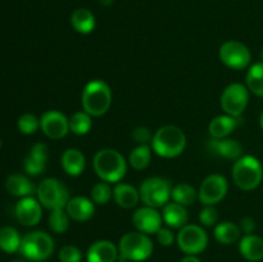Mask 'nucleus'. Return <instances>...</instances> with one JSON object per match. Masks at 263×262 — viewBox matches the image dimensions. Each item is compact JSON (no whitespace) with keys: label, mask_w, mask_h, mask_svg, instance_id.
I'll return each mask as SVG.
<instances>
[{"label":"nucleus","mask_w":263,"mask_h":262,"mask_svg":"<svg viewBox=\"0 0 263 262\" xmlns=\"http://www.w3.org/2000/svg\"><path fill=\"white\" fill-rule=\"evenodd\" d=\"M94 171L105 182H120L127 172L125 157L116 149H102L94 156Z\"/></svg>","instance_id":"1"},{"label":"nucleus","mask_w":263,"mask_h":262,"mask_svg":"<svg viewBox=\"0 0 263 262\" xmlns=\"http://www.w3.org/2000/svg\"><path fill=\"white\" fill-rule=\"evenodd\" d=\"M152 148L163 158H175L186 148V136L181 128L167 125L158 128L152 139Z\"/></svg>","instance_id":"2"},{"label":"nucleus","mask_w":263,"mask_h":262,"mask_svg":"<svg viewBox=\"0 0 263 262\" xmlns=\"http://www.w3.org/2000/svg\"><path fill=\"white\" fill-rule=\"evenodd\" d=\"M81 103L85 112L91 117H100L107 113L112 104V90L107 82L92 80L82 91Z\"/></svg>","instance_id":"3"},{"label":"nucleus","mask_w":263,"mask_h":262,"mask_svg":"<svg viewBox=\"0 0 263 262\" xmlns=\"http://www.w3.org/2000/svg\"><path fill=\"white\" fill-rule=\"evenodd\" d=\"M263 179L261 162L253 156H241L233 166V180L241 190H254L259 186Z\"/></svg>","instance_id":"4"},{"label":"nucleus","mask_w":263,"mask_h":262,"mask_svg":"<svg viewBox=\"0 0 263 262\" xmlns=\"http://www.w3.org/2000/svg\"><path fill=\"white\" fill-rule=\"evenodd\" d=\"M153 241L146 234L140 231L125 234L118 243L120 257L130 262L145 261L153 254Z\"/></svg>","instance_id":"5"},{"label":"nucleus","mask_w":263,"mask_h":262,"mask_svg":"<svg viewBox=\"0 0 263 262\" xmlns=\"http://www.w3.org/2000/svg\"><path fill=\"white\" fill-rule=\"evenodd\" d=\"M18 252L30 261L43 262L53 254L54 240L45 231H32L23 236Z\"/></svg>","instance_id":"6"},{"label":"nucleus","mask_w":263,"mask_h":262,"mask_svg":"<svg viewBox=\"0 0 263 262\" xmlns=\"http://www.w3.org/2000/svg\"><path fill=\"white\" fill-rule=\"evenodd\" d=\"M37 199L43 207L53 211L58 208H66L71 198H69V192L64 182L54 177H49V179H44L39 185Z\"/></svg>","instance_id":"7"},{"label":"nucleus","mask_w":263,"mask_h":262,"mask_svg":"<svg viewBox=\"0 0 263 262\" xmlns=\"http://www.w3.org/2000/svg\"><path fill=\"white\" fill-rule=\"evenodd\" d=\"M172 186L168 180L162 177H149L140 185V199L149 207H164L171 198Z\"/></svg>","instance_id":"8"},{"label":"nucleus","mask_w":263,"mask_h":262,"mask_svg":"<svg viewBox=\"0 0 263 262\" xmlns=\"http://www.w3.org/2000/svg\"><path fill=\"white\" fill-rule=\"evenodd\" d=\"M249 102V90L243 84H231L221 94V108L233 117H240Z\"/></svg>","instance_id":"9"},{"label":"nucleus","mask_w":263,"mask_h":262,"mask_svg":"<svg viewBox=\"0 0 263 262\" xmlns=\"http://www.w3.org/2000/svg\"><path fill=\"white\" fill-rule=\"evenodd\" d=\"M177 246L186 254H199L207 248L208 235L199 225H185L177 234Z\"/></svg>","instance_id":"10"},{"label":"nucleus","mask_w":263,"mask_h":262,"mask_svg":"<svg viewBox=\"0 0 263 262\" xmlns=\"http://www.w3.org/2000/svg\"><path fill=\"white\" fill-rule=\"evenodd\" d=\"M218 54H220L221 62L226 67L231 69H238V71L247 68L252 61L251 50L240 41H226L221 45Z\"/></svg>","instance_id":"11"},{"label":"nucleus","mask_w":263,"mask_h":262,"mask_svg":"<svg viewBox=\"0 0 263 262\" xmlns=\"http://www.w3.org/2000/svg\"><path fill=\"white\" fill-rule=\"evenodd\" d=\"M229 182L220 174L210 175L203 180L198 190V199L204 205H215L220 203L228 194Z\"/></svg>","instance_id":"12"},{"label":"nucleus","mask_w":263,"mask_h":262,"mask_svg":"<svg viewBox=\"0 0 263 262\" xmlns=\"http://www.w3.org/2000/svg\"><path fill=\"white\" fill-rule=\"evenodd\" d=\"M40 128L49 139L59 140L68 134V118L59 110H48L41 117Z\"/></svg>","instance_id":"13"},{"label":"nucleus","mask_w":263,"mask_h":262,"mask_svg":"<svg viewBox=\"0 0 263 262\" xmlns=\"http://www.w3.org/2000/svg\"><path fill=\"white\" fill-rule=\"evenodd\" d=\"M162 217L161 213L157 211V208L141 207L136 210L133 215V223L138 231L144 234H157V231L162 228Z\"/></svg>","instance_id":"14"},{"label":"nucleus","mask_w":263,"mask_h":262,"mask_svg":"<svg viewBox=\"0 0 263 262\" xmlns=\"http://www.w3.org/2000/svg\"><path fill=\"white\" fill-rule=\"evenodd\" d=\"M15 217L23 226H36L43 217L41 203L32 197L21 198L14 208Z\"/></svg>","instance_id":"15"},{"label":"nucleus","mask_w":263,"mask_h":262,"mask_svg":"<svg viewBox=\"0 0 263 262\" xmlns=\"http://www.w3.org/2000/svg\"><path fill=\"white\" fill-rule=\"evenodd\" d=\"M207 148L215 156H218L225 159H230V161H236L243 154V145L238 140H235V139L211 138L207 141Z\"/></svg>","instance_id":"16"},{"label":"nucleus","mask_w":263,"mask_h":262,"mask_svg":"<svg viewBox=\"0 0 263 262\" xmlns=\"http://www.w3.org/2000/svg\"><path fill=\"white\" fill-rule=\"evenodd\" d=\"M49 158V149L46 144L37 143L31 148L30 154L26 157L25 166L26 172L31 176H37V175L43 174L45 170L46 161Z\"/></svg>","instance_id":"17"},{"label":"nucleus","mask_w":263,"mask_h":262,"mask_svg":"<svg viewBox=\"0 0 263 262\" xmlns=\"http://www.w3.org/2000/svg\"><path fill=\"white\" fill-rule=\"evenodd\" d=\"M118 247L109 240H98L89 247L86 253L87 262H117Z\"/></svg>","instance_id":"18"},{"label":"nucleus","mask_w":263,"mask_h":262,"mask_svg":"<svg viewBox=\"0 0 263 262\" xmlns=\"http://www.w3.org/2000/svg\"><path fill=\"white\" fill-rule=\"evenodd\" d=\"M66 212L73 221L84 222L94 216L95 205L91 199L86 197H74L68 200L66 205Z\"/></svg>","instance_id":"19"},{"label":"nucleus","mask_w":263,"mask_h":262,"mask_svg":"<svg viewBox=\"0 0 263 262\" xmlns=\"http://www.w3.org/2000/svg\"><path fill=\"white\" fill-rule=\"evenodd\" d=\"M162 217H163V221L167 223L168 228L181 229L187 223L189 213H187L186 207L172 200V202H168L163 207Z\"/></svg>","instance_id":"20"},{"label":"nucleus","mask_w":263,"mask_h":262,"mask_svg":"<svg viewBox=\"0 0 263 262\" xmlns=\"http://www.w3.org/2000/svg\"><path fill=\"white\" fill-rule=\"evenodd\" d=\"M62 167L69 176H79L86 167V159L81 151L76 148H69L63 152L61 158Z\"/></svg>","instance_id":"21"},{"label":"nucleus","mask_w":263,"mask_h":262,"mask_svg":"<svg viewBox=\"0 0 263 262\" xmlns=\"http://www.w3.org/2000/svg\"><path fill=\"white\" fill-rule=\"evenodd\" d=\"M239 251L246 259L251 262H258L263 259V239L261 236L248 234L240 239Z\"/></svg>","instance_id":"22"},{"label":"nucleus","mask_w":263,"mask_h":262,"mask_svg":"<svg viewBox=\"0 0 263 262\" xmlns=\"http://www.w3.org/2000/svg\"><path fill=\"white\" fill-rule=\"evenodd\" d=\"M113 198L120 207L128 210L138 204L140 200V193L133 185L118 182L113 189Z\"/></svg>","instance_id":"23"},{"label":"nucleus","mask_w":263,"mask_h":262,"mask_svg":"<svg viewBox=\"0 0 263 262\" xmlns=\"http://www.w3.org/2000/svg\"><path fill=\"white\" fill-rule=\"evenodd\" d=\"M238 118L239 117H233V116L229 115L217 116V117L213 118L210 123V127H208L211 138H228L238 126Z\"/></svg>","instance_id":"24"},{"label":"nucleus","mask_w":263,"mask_h":262,"mask_svg":"<svg viewBox=\"0 0 263 262\" xmlns=\"http://www.w3.org/2000/svg\"><path fill=\"white\" fill-rule=\"evenodd\" d=\"M71 25L74 31L82 33V35H86V33L94 31L97 21H95L91 10L86 9V8H77L71 14Z\"/></svg>","instance_id":"25"},{"label":"nucleus","mask_w":263,"mask_h":262,"mask_svg":"<svg viewBox=\"0 0 263 262\" xmlns=\"http://www.w3.org/2000/svg\"><path fill=\"white\" fill-rule=\"evenodd\" d=\"M5 188H7L8 193L10 195H14V197L25 198V197H31L33 193V185L30 181V179H27L23 175H10L9 177L5 181Z\"/></svg>","instance_id":"26"},{"label":"nucleus","mask_w":263,"mask_h":262,"mask_svg":"<svg viewBox=\"0 0 263 262\" xmlns=\"http://www.w3.org/2000/svg\"><path fill=\"white\" fill-rule=\"evenodd\" d=\"M240 228L231 221H223V222L217 223L215 228L216 240L221 244H225V246L236 243L240 239Z\"/></svg>","instance_id":"27"},{"label":"nucleus","mask_w":263,"mask_h":262,"mask_svg":"<svg viewBox=\"0 0 263 262\" xmlns=\"http://www.w3.org/2000/svg\"><path fill=\"white\" fill-rule=\"evenodd\" d=\"M171 198L174 202L179 203L184 207H187V205H192L197 200L198 192L193 185L187 184V182H180V184H176L172 188Z\"/></svg>","instance_id":"28"},{"label":"nucleus","mask_w":263,"mask_h":262,"mask_svg":"<svg viewBox=\"0 0 263 262\" xmlns=\"http://www.w3.org/2000/svg\"><path fill=\"white\" fill-rule=\"evenodd\" d=\"M22 238L20 233L12 226H4L0 229V249L5 253H15L20 251Z\"/></svg>","instance_id":"29"},{"label":"nucleus","mask_w":263,"mask_h":262,"mask_svg":"<svg viewBox=\"0 0 263 262\" xmlns=\"http://www.w3.org/2000/svg\"><path fill=\"white\" fill-rule=\"evenodd\" d=\"M247 87L257 97L263 98V62L252 64L247 72Z\"/></svg>","instance_id":"30"},{"label":"nucleus","mask_w":263,"mask_h":262,"mask_svg":"<svg viewBox=\"0 0 263 262\" xmlns=\"http://www.w3.org/2000/svg\"><path fill=\"white\" fill-rule=\"evenodd\" d=\"M69 123V131L74 135H86L91 128V116L86 113L85 110H80V112L73 113L71 117L68 118Z\"/></svg>","instance_id":"31"},{"label":"nucleus","mask_w":263,"mask_h":262,"mask_svg":"<svg viewBox=\"0 0 263 262\" xmlns=\"http://www.w3.org/2000/svg\"><path fill=\"white\" fill-rule=\"evenodd\" d=\"M152 149L149 145H138L128 156V163L133 169L141 171L151 163Z\"/></svg>","instance_id":"32"},{"label":"nucleus","mask_w":263,"mask_h":262,"mask_svg":"<svg viewBox=\"0 0 263 262\" xmlns=\"http://www.w3.org/2000/svg\"><path fill=\"white\" fill-rule=\"evenodd\" d=\"M48 222L51 231H54L57 234H63L69 228V216L67 215L64 208L53 210L50 215H49Z\"/></svg>","instance_id":"33"},{"label":"nucleus","mask_w":263,"mask_h":262,"mask_svg":"<svg viewBox=\"0 0 263 262\" xmlns=\"http://www.w3.org/2000/svg\"><path fill=\"white\" fill-rule=\"evenodd\" d=\"M113 197V190L109 182L100 181L95 184L91 189V199L97 204H107Z\"/></svg>","instance_id":"34"},{"label":"nucleus","mask_w":263,"mask_h":262,"mask_svg":"<svg viewBox=\"0 0 263 262\" xmlns=\"http://www.w3.org/2000/svg\"><path fill=\"white\" fill-rule=\"evenodd\" d=\"M18 130L25 135H32L40 127V120L32 113H25L18 118Z\"/></svg>","instance_id":"35"},{"label":"nucleus","mask_w":263,"mask_h":262,"mask_svg":"<svg viewBox=\"0 0 263 262\" xmlns=\"http://www.w3.org/2000/svg\"><path fill=\"white\" fill-rule=\"evenodd\" d=\"M82 252L76 246H67L62 247L59 251V261L61 262H81Z\"/></svg>","instance_id":"36"},{"label":"nucleus","mask_w":263,"mask_h":262,"mask_svg":"<svg viewBox=\"0 0 263 262\" xmlns=\"http://www.w3.org/2000/svg\"><path fill=\"white\" fill-rule=\"evenodd\" d=\"M199 221L204 226H213L218 221V212L215 205H204L199 212Z\"/></svg>","instance_id":"37"},{"label":"nucleus","mask_w":263,"mask_h":262,"mask_svg":"<svg viewBox=\"0 0 263 262\" xmlns=\"http://www.w3.org/2000/svg\"><path fill=\"white\" fill-rule=\"evenodd\" d=\"M133 139L139 145H148L149 141H152V139H153V135L148 127L139 126L133 131Z\"/></svg>","instance_id":"38"},{"label":"nucleus","mask_w":263,"mask_h":262,"mask_svg":"<svg viewBox=\"0 0 263 262\" xmlns=\"http://www.w3.org/2000/svg\"><path fill=\"white\" fill-rule=\"evenodd\" d=\"M157 240H158L159 244L164 247H170L174 244L175 241V234L174 231L171 230V228H161L158 231H157Z\"/></svg>","instance_id":"39"},{"label":"nucleus","mask_w":263,"mask_h":262,"mask_svg":"<svg viewBox=\"0 0 263 262\" xmlns=\"http://www.w3.org/2000/svg\"><path fill=\"white\" fill-rule=\"evenodd\" d=\"M239 228H240L241 233H244L246 235L253 234L254 230H256V222H254L252 217H243L240 220V226Z\"/></svg>","instance_id":"40"},{"label":"nucleus","mask_w":263,"mask_h":262,"mask_svg":"<svg viewBox=\"0 0 263 262\" xmlns=\"http://www.w3.org/2000/svg\"><path fill=\"white\" fill-rule=\"evenodd\" d=\"M181 262H202V261H200L197 256H194V254H187L186 257H184V258L181 259Z\"/></svg>","instance_id":"41"},{"label":"nucleus","mask_w":263,"mask_h":262,"mask_svg":"<svg viewBox=\"0 0 263 262\" xmlns=\"http://www.w3.org/2000/svg\"><path fill=\"white\" fill-rule=\"evenodd\" d=\"M98 2H99V4L103 5V7H109V5L113 4L115 0H98Z\"/></svg>","instance_id":"42"},{"label":"nucleus","mask_w":263,"mask_h":262,"mask_svg":"<svg viewBox=\"0 0 263 262\" xmlns=\"http://www.w3.org/2000/svg\"><path fill=\"white\" fill-rule=\"evenodd\" d=\"M259 125H261V127L263 130V112L261 113V116H259Z\"/></svg>","instance_id":"43"},{"label":"nucleus","mask_w":263,"mask_h":262,"mask_svg":"<svg viewBox=\"0 0 263 262\" xmlns=\"http://www.w3.org/2000/svg\"><path fill=\"white\" fill-rule=\"evenodd\" d=\"M117 262H130V261H127V259H123V258H121V257H120V258L117 259Z\"/></svg>","instance_id":"44"},{"label":"nucleus","mask_w":263,"mask_h":262,"mask_svg":"<svg viewBox=\"0 0 263 262\" xmlns=\"http://www.w3.org/2000/svg\"><path fill=\"white\" fill-rule=\"evenodd\" d=\"M261 59H262V62H263V48H262V50H261Z\"/></svg>","instance_id":"45"},{"label":"nucleus","mask_w":263,"mask_h":262,"mask_svg":"<svg viewBox=\"0 0 263 262\" xmlns=\"http://www.w3.org/2000/svg\"><path fill=\"white\" fill-rule=\"evenodd\" d=\"M0 146H2V139H0Z\"/></svg>","instance_id":"46"},{"label":"nucleus","mask_w":263,"mask_h":262,"mask_svg":"<svg viewBox=\"0 0 263 262\" xmlns=\"http://www.w3.org/2000/svg\"><path fill=\"white\" fill-rule=\"evenodd\" d=\"M14 262H26V261H14Z\"/></svg>","instance_id":"47"}]
</instances>
